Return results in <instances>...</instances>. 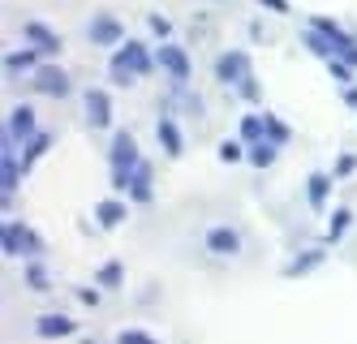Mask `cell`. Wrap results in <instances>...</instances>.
Returning a JSON list of instances; mask_svg holds the SVG:
<instances>
[{
  "mask_svg": "<svg viewBox=\"0 0 357 344\" xmlns=\"http://www.w3.org/2000/svg\"><path fill=\"white\" fill-rule=\"evenodd\" d=\"M155 65H160V61L151 57V47H146L142 39H125V43L112 52V65H108V69H112V82H116V87H134L138 77H146Z\"/></svg>",
  "mask_w": 357,
  "mask_h": 344,
  "instance_id": "cell-1",
  "label": "cell"
},
{
  "mask_svg": "<svg viewBox=\"0 0 357 344\" xmlns=\"http://www.w3.org/2000/svg\"><path fill=\"white\" fill-rule=\"evenodd\" d=\"M5 254L9 258H39L43 254V237L35 228H26V224L9 220L5 224Z\"/></svg>",
  "mask_w": 357,
  "mask_h": 344,
  "instance_id": "cell-2",
  "label": "cell"
},
{
  "mask_svg": "<svg viewBox=\"0 0 357 344\" xmlns=\"http://www.w3.org/2000/svg\"><path fill=\"white\" fill-rule=\"evenodd\" d=\"M31 91H35V95H52V99H69L73 77H69L61 65H39V69L31 73Z\"/></svg>",
  "mask_w": 357,
  "mask_h": 344,
  "instance_id": "cell-3",
  "label": "cell"
},
{
  "mask_svg": "<svg viewBox=\"0 0 357 344\" xmlns=\"http://www.w3.org/2000/svg\"><path fill=\"white\" fill-rule=\"evenodd\" d=\"M35 134H39V117H35V108H31V103H17V108L5 117V142L26 147Z\"/></svg>",
  "mask_w": 357,
  "mask_h": 344,
  "instance_id": "cell-4",
  "label": "cell"
},
{
  "mask_svg": "<svg viewBox=\"0 0 357 344\" xmlns=\"http://www.w3.org/2000/svg\"><path fill=\"white\" fill-rule=\"evenodd\" d=\"M215 77H220L224 87H241V82H250V52L228 47L224 57L215 61Z\"/></svg>",
  "mask_w": 357,
  "mask_h": 344,
  "instance_id": "cell-5",
  "label": "cell"
},
{
  "mask_svg": "<svg viewBox=\"0 0 357 344\" xmlns=\"http://www.w3.org/2000/svg\"><path fill=\"white\" fill-rule=\"evenodd\" d=\"M82 117H86L91 129H108L112 125V99H108V91L86 87L82 91Z\"/></svg>",
  "mask_w": 357,
  "mask_h": 344,
  "instance_id": "cell-6",
  "label": "cell"
},
{
  "mask_svg": "<svg viewBox=\"0 0 357 344\" xmlns=\"http://www.w3.org/2000/svg\"><path fill=\"white\" fill-rule=\"evenodd\" d=\"M155 61H160V69L172 77V82H190V73H194V65H190V52L181 47V43H164L160 52H155Z\"/></svg>",
  "mask_w": 357,
  "mask_h": 344,
  "instance_id": "cell-7",
  "label": "cell"
},
{
  "mask_svg": "<svg viewBox=\"0 0 357 344\" xmlns=\"http://www.w3.org/2000/svg\"><path fill=\"white\" fill-rule=\"evenodd\" d=\"M202 250L220 254V258H233V254H241V232L228 228V224H211L207 232H202Z\"/></svg>",
  "mask_w": 357,
  "mask_h": 344,
  "instance_id": "cell-8",
  "label": "cell"
},
{
  "mask_svg": "<svg viewBox=\"0 0 357 344\" xmlns=\"http://www.w3.org/2000/svg\"><path fill=\"white\" fill-rule=\"evenodd\" d=\"M86 39L99 43V47H121V43H125V26H121L112 13H95V17L86 22Z\"/></svg>",
  "mask_w": 357,
  "mask_h": 344,
  "instance_id": "cell-9",
  "label": "cell"
},
{
  "mask_svg": "<svg viewBox=\"0 0 357 344\" xmlns=\"http://www.w3.org/2000/svg\"><path fill=\"white\" fill-rule=\"evenodd\" d=\"M73 331H78V323H73L69 319V314H39V319H35V336L39 340H65V336H73Z\"/></svg>",
  "mask_w": 357,
  "mask_h": 344,
  "instance_id": "cell-10",
  "label": "cell"
},
{
  "mask_svg": "<svg viewBox=\"0 0 357 344\" xmlns=\"http://www.w3.org/2000/svg\"><path fill=\"white\" fill-rule=\"evenodd\" d=\"M22 35H26V43L39 47L43 57H56V52H61V39H56V31L47 22H26V26H22Z\"/></svg>",
  "mask_w": 357,
  "mask_h": 344,
  "instance_id": "cell-11",
  "label": "cell"
},
{
  "mask_svg": "<svg viewBox=\"0 0 357 344\" xmlns=\"http://www.w3.org/2000/svg\"><path fill=\"white\" fill-rule=\"evenodd\" d=\"M155 138H160V147H164L168 160H181L185 138H181V125H176L172 117H160V121H155Z\"/></svg>",
  "mask_w": 357,
  "mask_h": 344,
  "instance_id": "cell-12",
  "label": "cell"
},
{
  "mask_svg": "<svg viewBox=\"0 0 357 344\" xmlns=\"http://www.w3.org/2000/svg\"><path fill=\"white\" fill-rule=\"evenodd\" d=\"M125 194H130V202H134V207H146L151 198H155V190H151V164H146V160H138L134 181H130V190H125Z\"/></svg>",
  "mask_w": 357,
  "mask_h": 344,
  "instance_id": "cell-13",
  "label": "cell"
},
{
  "mask_svg": "<svg viewBox=\"0 0 357 344\" xmlns=\"http://www.w3.org/2000/svg\"><path fill=\"white\" fill-rule=\"evenodd\" d=\"M39 65H43V52L31 47V43L22 47V52H9V57H5V69H9L13 77H17V73H35Z\"/></svg>",
  "mask_w": 357,
  "mask_h": 344,
  "instance_id": "cell-14",
  "label": "cell"
},
{
  "mask_svg": "<svg viewBox=\"0 0 357 344\" xmlns=\"http://www.w3.org/2000/svg\"><path fill=\"white\" fill-rule=\"evenodd\" d=\"M125 216H130V207H125L121 198H104L95 207V220H99V228H116V224H125Z\"/></svg>",
  "mask_w": 357,
  "mask_h": 344,
  "instance_id": "cell-15",
  "label": "cell"
},
{
  "mask_svg": "<svg viewBox=\"0 0 357 344\" xmlns=\"http://www.w3.org/2000/svg\"><path fill=\"white\" fill-rule=\"evenodd\" d=\"M327 194H331V177L327 172H310V177H305V198H310L314 211L327 207Z\"/></svg>",
  "mask_w": 357,
  "mask_h": 344,
  "instance_id": "cell-16",
  "label": "cell"
},
{
  "mask_svg": "<svg viewBox=\"0 0 357 344\" xmlns=\"http://www.w3.org/2000/svg\"><path fill=\"white\" fill-rule=\"evenodd\" d=\"M52 142H56V134H47V129H39V134H35L26 147H22V164H26V172L35 168V160H39L43 151H52Z\"/></svg>",
  "mask_w": 357,
  "mask_h": 344,
  "instance_id": "cell-17",
  "label": "cell"
},
{
  "mask_svg": "<svg viewBox=\"0 0 357 344\" xmlns=\"http://www.w3.org/2000/svg\"><path fill=\"white\" fill-rule=\"evenodd\" d=\"M301 43L310 47L314 57H323V61H331V57H336V43H331L323 31H314V26H305V31H301Z\"/></svg>",
  "mask_w": 357,
  "mask_h": 344,
  "instance_id": "cell-18",
  "label": "cell"
},
{
  "mask_svg": "<svg viewBox=\"0 0 357 344\" xmlns=\"http://www.w3.org/2000/svg\"><path fill=\"white\" fill-rule=\"evenodd\" d=\"M95 284H99V288H108V293H112V288H121V284H125V262H116V258H108V262H104V267H99V271H95Z\"/></svg>",
  "mask_w": 357,
  "mask_h": 344,
  "instance_id": "cell-19",
  "label": "cell"
},
{
  "mask_svg": "<svg viewBox=\"0 0 357 344\" xmlns=\"http://www.w3.org/2000/svg\"><path fill=\"white\" fill-rule=\"evenodd\" d=\"M319 262H323V250H301V254L289 262V267H284V276H289V280H297V276H305V271H314Z\"/></svg>",
  "mask_w": 357,
  "mask_h": 344,
  "instance_id": "cell-20",
  "label": "cell"
},
{
  "mask_svg": "<svg viewBox=\"0 0 357 344\" xmlns=\"http://www.w3.org/2000/svg\"><path fill=\"white\" fill-rule=\"evenodd\" d=\"M241 142H245V147L267 142V125H263V117H241Z\"/></svg>",
  "mask_w": 357,
  "mask_h": 344,
  "instance_id": "cell-21",
  "label": "cell"
},
{
  "mask_svg": "<svg viewBox=\"0 0 357 344\" xmlns=\"http://www.w3.org/2000/svg\"><path fill=\"white\" fill-rule=\"evenodd\" d=\"M263 125H267V142H275V147H284V142L293 138V129L280 121L275 112H263Z\"/></svg>",
  "mask_w": 357,
  "mask_h": 344,
  "instance_id": "cell-22",
  "label": "cell"
},
{
  "mask_svg": "<svg viewBox=\"0 0 357 344\" xmlns=\"http://www.w3.org/2000/svg\"><path fill=\"white\" fill-rule=\"evenodd\" d=\"M353 228V211L340 207V211H331V224H327V241H340V237Z\"/></svg>",
  "mask_w": 357,
  "mask_h": 344,
  "instance_id": "cell-23",
  "label": "cell"
},
{
  "mask_svg": "<svg viewBox=\"0 0 357 344\" xmlns=\"http://www.w3.org/2000/svg\"><path fill=\"white\" fill-rule=\"evenodd\" d=\"M275 155H280L275 142H254V147H250V164H254V168H271Z\"/></svg>",
  "mask_w": 357,
  "mask_h": 344,
  "instance_id": "cell-24",
  "label": "cell"
},
{
  "mask_svg": "<svg viewBox=\"0 0 357 344\" xmlns=\"http://www.w3.org/2000/svg\"><path fill=\"white\" fill-rule=\"evenodd\" d=\"M26 288H35V293H47V288H52V280H47V271L35 258H26Z\"/></svg>",
  "mask_w": 357,
  "mask_h": 344,
  "instance_id": "cell-25",
  "label": "cell"
},
{
  "mask_svg": "<svg viewBox=\"0 0 357 344\" xmlns=\"http://www.w3.org/2000/svg\"><path fill=\"white\" fill-rule=\"evenodd\" d=\"M116 344H155V336L142 331V327H121L116 331Z\"/></svg>",
  "mask_w": 357,
  "mask_h": 344,
  "instance_id": "cell-26",
  "label": "cell"
},
{
  "mask_svg": "<svg viewBox=\"0 0 357 344\" xmlns=\"http://www.w3.org/2000/svg\"><path fill=\"white\" fill-rule=\"evenodd\" d=\"M353 172H357V155H353V151L336 155V168H331V177H353Z\"/></svg>",
  "mask_w": 357,
  "mask_h": 344,
  "instance_id": "cell-27",
  "label": "cell"
},
{
  "mask_svg": "<svg viewBox=\"0 0 357 344\" xmlns=\"http://www.w3.org/2000/svg\"><path fill=\"white\" fill-rule=\"evenodd\" d=\"M241 155H245V142H220V160L224 164H241Z\"/></svg>",
  "mask_w": 357,
  "mask_h": 344,
  "instance_id": "cell-28",
  "label": "cell"
},
{
  "mask_svg": "<svg viewBox=\"0 0 357 344\" xmlns=\"http://www.w3.org/2000/svg\"><path fill=\"white\" fill-rule=\"evenodd\" d=\"M327 73L336 77V82H349V77H353V65H349V61H340V57H331V61H327Z\"/></svg>",
  "mask_w": 357,
  "mask_h": 344,
  "instance_id": "cell-29",
  "label": "cell"
},
{
  "mask_svg": "<svg viewBox=\"0 0 357 344\" xmlns=\"http://www.w3.org/2000/svg\"><path fill=\"white\" fill-rule=\"evenodd\" d=\"M146 22H151V31H155V35H160V39H164V43H168V39H172V26H168V22H164V17H160V13H151V17H146Z\"/></svg>",
  "mask_w": 357,
  "mask_h": 344,
  "instance_id": "cell-30",
  "label": "cell"
},
{
  "mask_svg": "<svg viewBox=\"0 0 357 344\" xmlns=\"http://www.w3.org/2000/svg\"><path fill=\"white\" fill-rule=\"evenodd\" d=\"M263 9H271V13H289V0H259Z\"/></svg>",
  "mask_w": 357,
  "mask_h": 344,
  "instance_id": "cell-31",
  "label": "cell"
}]
</instances>
